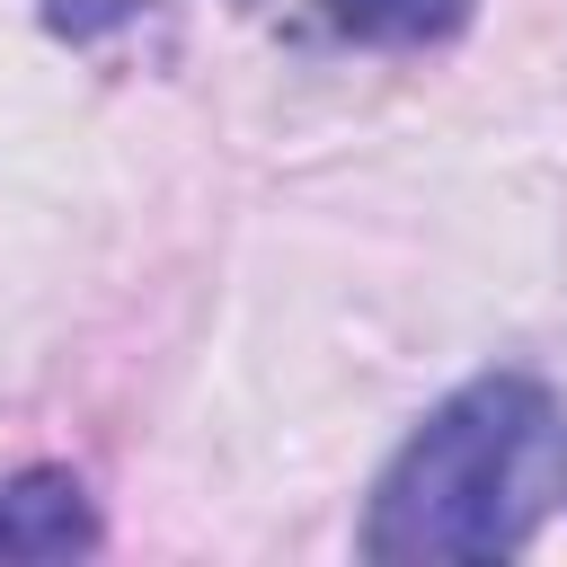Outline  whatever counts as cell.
Segmentation results:
<instances>
[{
  "label": "cell",
  "instance_id": "4",
  "mask_svg": "<svg viewBox=\"0 0 567 567\" xmlns=\"http://www.w3.org/2000/svg\"><path fill=\"white\" fill-rule=\"evenodd\" d=\"M151 0H44V27L62 35V44H97V35H115L124 18H142Z\"/></svg>",
  "mask_w": 567,
  "mask_h": 567
},
{
  "label": "cell",
  "instance_id": "2",
  "mask_svg": "<svg viewBox=\"0 0 567 567\" xmlns=\"http://www.w3.org/2000/svg\"><path fill=\"white\" fill-rule=\"evenodd\" d=\"M71 549H97V514L80 478L62 470L0 478V558H71Z\"/></svg>",
  "mask_w": 567,
  "mask_h": 567
},
{
  "label": "cell",
  "instance_id": "1",
  "mask_svg": "<svg viewBox=\"0 0 567 567\" xmlns=\"http://www.w3.org/2000/svg\"><path fill=\"white\" fill-rule=\"evenodd\" d=\"M567 505V416L540 381L452 390L381 470L363 558H514Z\"/></svg>",
  "mask_w": 567,
  "mask_h": 567
},
{
  "label": "cell",
  "instance_id": "3",
  "mask_svg": "<svg viewBox=\"0 0 567 567\" xmlns=\"http://www.w3.org/2000/svg\"><path fill=\"white\" fill-rule=\"evenodd\" d=\"M328 18L363 44H443L470 18V0H328Z\"/></svg>",
  "mask_w": 567,
  "mask_h": 567
}]
</instances>
